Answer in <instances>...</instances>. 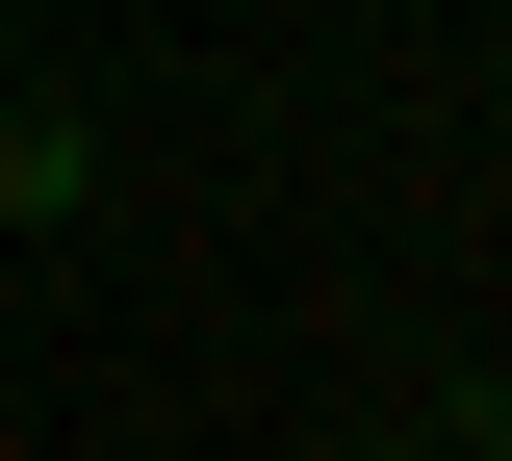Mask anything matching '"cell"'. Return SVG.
Returning <instances> with one entry per match:
<instances>
[{
    "label": "cell",
    "instance_id": "7a4b0ae2",
    "mask_svg": "<svg viewBox=\"0 0 512 461\" xmlns=\"http://www.w3.org/2000/svg\"><path fill=\"white\" fill-rule=\"evenodd\" d=\"M410 461H512V410H436V436H410Z\"/></svg>",
    "mask_w": 512,
    "mask_h": 461
},
{
    "label": "cell",
    "instance_id": "6da1fadb",
    "mask_svg": "<svg viewBox=\"0 0 512 461\" xmlns=\"http://www.w3.org/2000/svg\"><path fill=\"white\" fill-rule=\"evenodd\" d=\"M77 180H103V154H77V103H0V231H77Z\"/></svg>",
    "mask_w": 512,
    "mask_h": 461
}]
</instances>
